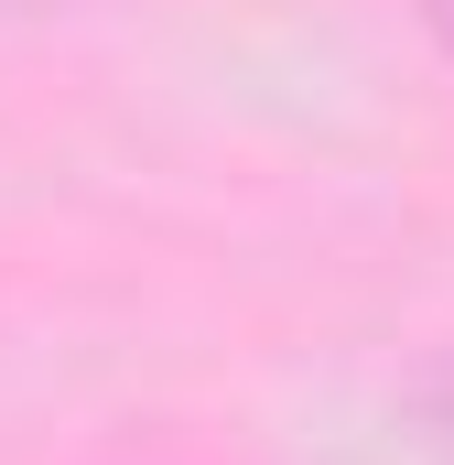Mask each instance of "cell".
I'll use <instances>...</instances> for the list:
<instances>
[{"mask_svg":"<svg viewBox=\"0 0 454 465\" xmlns=\"http://www.w3.org/2000/svg\"><path fill=\"white\" fill-rule=\"evenodd\" d=\"M444 33H454V0H444Z\"/></svg>","mask_w":454,"mask_h":465,"instance_id":"6da1fadb","label":"cell"}]
</instances>
